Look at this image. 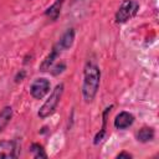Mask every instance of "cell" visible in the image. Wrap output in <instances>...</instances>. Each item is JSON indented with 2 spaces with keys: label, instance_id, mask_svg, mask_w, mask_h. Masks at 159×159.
I'll list each match as a JSON object with an SVG mask.
<instances>
[{
  "label": "cell",
  "instance_id": "obj_1",
  "mask_svg": "<svg viewBox=\"0 0 159 159\" xmlns=\"http://www.w3.org/2000/svg\"><path fill=\"white\" fill-rule=\"evenodd\" d=\"M101 83V70L93 62H87L83 68L82 96L86 103H92L97 96Z\"/></svg>",
  "mask_w": 159,
  "mask_h": 159
},
{
  "label": "cell",
  "instance_id": "obj_2",
  "mask_svg": "<svg viewBox=\"0 0 159 159\" xmlns=\"http://www.w3.org/2000/svg\"><path fill=\"white\" fill-rule=\"evenodd\" d=\"M63 91H65V84L63 83H58L56 84V87L52 89V92L50 93L48 98L43 102V104L40 107L39 112H37V116L40 119H45L50 116H52L62 98V94H63Z\"/></svg>",
  "mask_w": 159,
  "mask_h": 159
},
{
  "label": "cell",
  "instance_id": "obj_3",
  "mask_svg": "<svg viewBox=\"0 0 159 159\" xmlns=\"http://www.w3.org/2000/svg\"><path fill=\"white\" fill-rule=\"evenodd\" d=\"M139 10V4L135 0H123L118 7V10L116 11L114 15V20L117 24H124L128 20H130L132 17H134L137 15Z\"/></svg>",
  "mask_w": 159,
  "mask_h": 159
},
{
  "label": "cell",
  "instance_id": "obj_4",
  "mask_svg": "<svg viewBox=\"0 0 159 159\" xmlns=\"http://www.w3.org/2000/svg\"><path fill=\"white\" fill-rule=\"evenodd\" d=\"M50 87H51V83L47 78L45 77L36 78L30 86V94L35 99H42L50 92Z\"/></svg>",
  "mask_w": 159,
  "mask_h": 159
},
{
  "label": "cell",
  "instance_id": "obj_5",
  "mask_svg": "<svg viewBox=\"0 0 159 159\" xmlns=\"http://www.w3.org/2000/svg\"><path fill=\"white\" fill-rule=\"evenodd\" d=\"M19 157V144L16 140L0 142V159H10Z\"/></svg>",
  "mask_w": 159,
  "mask_h": 159
},
{
  "label": "cell",
  "instance_id": "obj_6",
  "mask_svg": "<svg viewBox=\"0 0 159 159\" xmlns=\"http://www.w3.org/2000/svg\"><path fill=\"white\" fill-rule=\"evenodd\" d=\"M134 123V116L127 111H122L119 112L116 117H114V120H113V125L116 129H119V130H123V129H127L129 128L132 124Z\"/></svg>",
  "mask_w": 159,
  "mask_h": 159
},
{
  "label": "cell",
  "instance_id": "obj_7",
  "mask_svg": "<svg viewBox=\"0 0 159 159\" xmlns=\"http://www.w3.org/2000/svg\"><path fill=\"white\" fill-rule=\"evenodd\" d=\"M60 51H61V48L58 47V45H57V43L53 45V47L51 48L50 53H48V55L42 60V62L40 63L39 70H40L41 72H46V71H48V70L51 68V66L55 63V61L57 60V57L60 56Z\"/></svg>",
  "mask_w": 159,
  "mask_h": 159
},
{
  "label": "cell",
  "instance_id": "obj_8",
  "mask_svg": "<svg viewBox=\"0 0 159 159\" xmlns=\"http://www.w3.org/2000/svg\"><path fill=\"white\" fill-rule=\"evenodd\" d=\"M113 108V104H111V106H108V107H106L104 108V111H103V113H102V128L99 129V132L94 135V139H93V143L97 145V144H99L102 140H103V138H104V135H106V128H107V119H108V114H109V112H111V109Z\"/></svg>",
  "mask_w": 159,
  "mask_h": 159
},
{
  "label": "cell",
  "instance_id": "obj_9",
  "mask_svg": "<svg viewBox=\"0 0 159 159\" xmlns=\"http://www.w3.org/2000/svg\"><path fill=\"white\" fill-rule=\"evenodd\" d=\"M73 41H75V30L73 29H67L62 34V36L60 37L57 45L61 50H68L73 45Z\"/></svg>",
  "mask_w": 159,
  "mask_h": 159
},
{
  "label": "cell",
  "instance_id": "obj_10",
  "mask_svg": "<svg viewBox=\"0 0 159 159\" xmlns=\"http://www.w3.org/2000/svg\"><path fill=\"white\" fill-rule=\"evenodd\" d=\"M63 2H65V0H55V2L45 10V16L48 17L51 21H56L60 16Z\"/></svg>",
  "mask_w": 159,
  "mask_h": 159
},
{
  "label": "cell",
  "instance_id": "obj_11",
  "mask_svg": "<svg viewBox=\"0 0 159 159\" xmlns=\"http://www.w3.org/2000/svg\"><path fill=\"white\" fill-rule=\"evenodd\" d=\"M155 137V130L152 128V127H142L137 134H135V138L138 142L140 143H148V142H152Z\"/></svg>",
  "mask_w": 159,
  "mask_h": 159
},
{
  "label": "cell",
  "instance_id": "obj_12",
  "mask_svg": "<svg viewBox=\"0 0 159 159\" xmlns=\"http://www.w3.org/2000/svg\"><path fill=\"white\" fill-rule=\"evenodd\" d=\"M12 114H14V112L10 106H5L0 111V133L7 127V124L12 119Z\"/></svg>",
  "mask_w": 159,
  "mask_h": 159
},
{
  "label": "cell",
  "instance_id": "obj_13",
  "mask_svg": "<svg viewBox=\"0 0 159 159\" xmlns=\"http://www.w3.org/2000/svg\"><path fill=\"white\" fill-rule=\"evenodd\" d=\"M29 152L31 153V155L35 159H40V158H47V154L43 149V147L40 143H32L29 148Z\"/></svg>",
  "mask_w": 159,
  "mask_h": 159
},
{
  "label": "cell",
  "instance_id": "obj_14",
  "mask_svg": "<svg viewBox=\"0 0 159 159\" xmlns=\"http://www.w3.org/2000/svg\"><path fill=\"white\" fill-rule=\"evenodd\" d=\"M65 70H66V63H65L63 61H60L58 63H56V65H52V66H51L50 72H51V75H52V76H57V75L62 73Z\"/></svg>",
  "mask_w": 159,
  "mask_h": 159
},
{
  "label": "cell",
  "instance_id": "obj_15",
  "mask_svg": "<svg viewBox=\"0 0 159 159\" xmlns=\"http://www.w3.org/2000/svg\"><path fill=\"white\" fill-rule=\"evenodd\" d=\"M25 75H26V72H25L24 70H21L20 72H17V73H16V76H15V82H16V83L21 82V81L25 78Z\"/></svg>",
  "mask_w": 159,
  "mask_h": 159
},
{
  "label": "cell",
  "instance_id": "obj_16",
  "mask_svg": "<svg viewBox=\"0 0 159 159\" xmlns=\"http://www.w3.org/2000/svg\"><path fill=\"white\" fill-rule=\"evenodd\" d=\"M132 157H133V155H132L130 153H128V152H120L119 154H117V158H119V159H120V158H128V159H129V158H132Z\"/></svg>",
  "mask_w": 159,
  "mask_h": 159
},
{
  "label": "cell",
  "instance_id": "obj_17",
  "mask_svg": "<svg viewBox=\"0 0 159 159\" xmlns=\"http://www.w3.org/2000/svg\"><path fill=\"white\" fill-rule=\"evenodd\" d=\"M29 1H31V0H29Z\"/></svg>",
  "mask_w": 159,
  "mask_h": 159
}]
</instances>
